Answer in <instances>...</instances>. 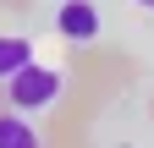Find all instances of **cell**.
Wrapping results in <instances>:
<instances>
[{
	"mask_svg": "<svg viewBox=\"0 0 154 148\" xmlns=\"http://www.w3.org/2000/svg\"><path fill=\"white\" fill-rule=\"evenodd\" d=\"M61 88H66L61 66H38V61H28V66L6 82V93H11V110L33 115V110H50L55 99H61Z\"/></svg>",
	"mask_w": 154,
	"mask_h": 148,
	"instance_id": "cell-1",
	"label": "cell"
},
{
	"mask_svg": "<svg viewBox=\"0 0 154 148\" xmlns=\"http://www.w3.org/2000/svg\"><path fill=\"white\" fill-rule=\"evenodd\" d=\"M55 33H61L66 44L99 39V6H94V0H61V11H55Z\"/></svg>",
	"mask_w": 154,
	"mask_h": 148,
	"instance_id": "cell-2",
	"label": "cell"
},
{
	"mask_svg": "<svg viewBox=\"0 0 154 148\" xmlns=\"http://www.w3.org/2000/svg\"><path fill=\"white\" fill-rule=\"evenodd\" d=\"M28 61H33V44L22 39V33H0V82H11Z\"/></svg>",
	"mask_w": 154,
	"mask_h": 148,
	"instance_id": "cell-3",
	"label": "cell"
},
{
	"mask_svg": "<svg viewBox=\"0 0 154 148\" xmlns=\"http://www.w3.org/2000/svg\"><path fill=\"white\" fill-rule=\"evenodd\" d=\"M28 143H38V132L22 115H0V148H28Z\"/></svg>",
	"mask_w": 154,
	"mask_h": 148,
	"instance_id": "cell-4",
	"label": "cell"
},
{
	"mask_svg": "<svg viewBox=\"0 0 154 148\" xmlns=\"http://www.w3.org/2000/svg\"><path fill=\"white\" fill-rule=\"evenodd\" d=\"M132 6H143V11H154V0H132Z\"/></svg>",
	"mask_w": 154,
	"mask_h": 148,
	"instance_id": "cell-5",
	"label": "cell"
}]
</instances>
